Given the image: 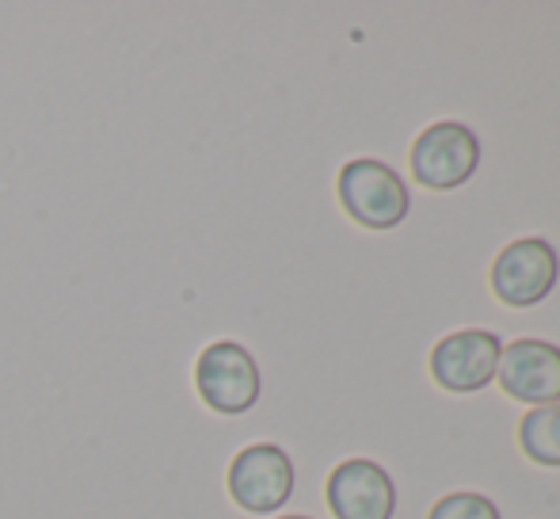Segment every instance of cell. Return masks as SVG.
<instances>
[{
	"mask_svg": "<svg viewBox=\"0 0 560 519\" xmlns=\"http://www.w3.org/2000/svg\"><path fill=\"white\" fill-rule=\"evenodd\" d=\"M500 351L503 344L495 333H488V328H465V333H454L435 344V351H431V374L450 393H472L495 379Z\"/></svg>",
	"mask_w": 560,
	"mask_h": 519,
	"instance_id": "obj_6",
	"label": "cell"
},
{
	"mask_svg": "<svg viewBox=\"0 0 560 519\" xmlns=\"http://www.w3.org/2000/svg\"><path fill=\"white\" fill-rule=\"evenodd\" d=\"M294 493V462L282 447L252 443L229 466V497L244 512H279Z\"/></svg>",
	"mask_w": 560,
	"mask_h": 519,
	"instance_id": "obj_3",
	"label": "cell"
},
{
	"mask_svg": "<svg viewBox=\"0 0 560 519\" xmlns=\"http://www.w3.org/2000/svg\"><path fill=\"white\" fill-rule=\"evenodd\" d=\"M279 519H310V516H279Z\"/></svg>",
	"mask_w": 560,
	"mask_h": 519,
	"instance_id": "obj_11",
	"label": "cell"
},
{
	"mask_svg": "<svg viewBox=\"0 0 560 519\" xmlns=\"http://www.w3.org/2000/svg\"><path fill=\"white\" fill-rule=\"evenodd\" d=\"M339 203L366 230H393L408 218V184L374 157L347 161L339 172Z\"/></svg>",
	"mask_w": 560,
	"mask_h": 519,
	"instance_id": "obj_1",
	"label": "cell"
},
{
	"mask_svg": "<svg viewBox=\"0 0 560 519\" xmlns=\"http://www.w3.org/2000/svg\"><path fill=\"white\" fill-rule=\"evenodd\" d=\"M560 260L546 238L511 241L492 264V290L508 305H538L553 290Z\"/></svg>",
	"mask_w": 560,
	"mask_h": 519,
	"instance_id": "obj_5",
	"label": "cell"
},
{
	"mask_svg": "<svg viewBox=\"0 0 560 519\" xmlns=\"http://www.w3.org/2000/svg\"><path fill=\"white\" fill-rule=\"evenodd\" d=\"M412 172L431 192H450L462 187L477 172L480 141L465 123H435L416 138L412 146Z\"/></svg>",
	"mask_w": 560,
	"mask_h": 519,
	"instance_id": "obj_4",
	"label": "cell"
},
{
	"mask_svg": "<svg viewBox=\"0 0 560 519\" xmlns=\"http://www.w3.org/2000/svg\"><path fill=\"white\" fill-rule=\"evenodd\" d=\"M428 519H500V508L480 493H450L431 508Z\"/></svg>",
	"mask_w": 560,
	"mask_h": 519,
	"instance_id": "obj_10",
	"label": "cell"
},
{
	"mask_svg": "<svg viewBox=\"0 0 560 519\" xmlns=\"http://www.w3.org/2000/svg\"><path fill=\"white\" fill-rule=\"evenodd\" d=\"M518 443L541 466H560V401L557 405H538L523 416Z\"/></svg>",
	"mask_w": 560,
	"mask_h": 519,
	"instance_id": "obj_9",
	"label": "cell"
},
{
	"mask_svg": "<svg viewBox=\"0 0 560 519\" xmlns=\"http://www.w3.org/2000/svg\"><path fill=\"white\" fill-rule=\"evenodd\" d=\"M328 508L336 519H393L397 512L393 477L370 459L339 462L328 477Z\"/></svg>",
	"mask_w": 560,
	"mask_h": 519,
	"instance_id": "obj_7",
	"label": "cell"
},
{
	"mask_svg": "<svg viewBox=\"0 0 560 519\" xmlns=\"http://www.w3.org/2000/svg\"><path fill=\"white\" fill-rule=\"evenodd\" d=\"M495 379L508 390V397L526 405H557L560 401V348L546 341H515L500 351Z\"/></svg>",
	"mask_w": 560,
	"mask_h": 519,
	"instance_id": "obj_8",
	"label": "cell"
},
{
	"mask_svg": "<svg viewBox=\"0 0 560 519\" xmlns=\"http://www.w3.org/2000/svg\"><path fill=\"white\" fill-rule=\"evenodd\" d=\"M195 387L214 413L241 416L259 401V367L244 344L218 341L195 364Z\"/></svg>",
	"mask_w": 560,
	"mask_h": 519,
	"instance_id": "obj_2",
	"label": "cell"
}]
</instances>
